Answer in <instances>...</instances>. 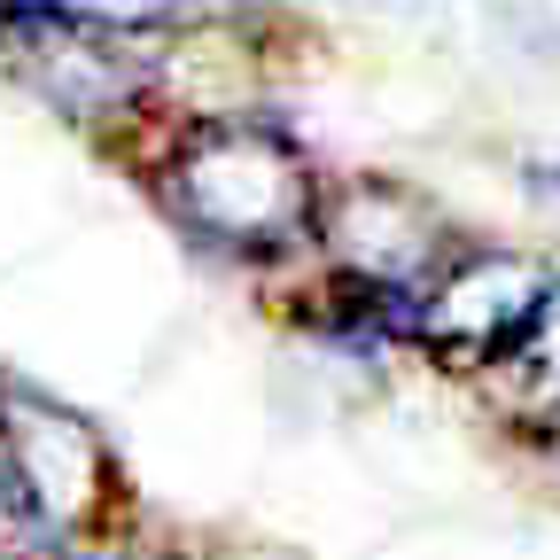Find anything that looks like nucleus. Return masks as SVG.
Returning a JSON list of instances; mask_svg holds the SVG:
<instances>
[{"label": "nucleus", "instance_id": "nucleus-1", "mask_svg": "<svg viewBox=\"0 0 560 560\" xmlns=\"http://www.w3.org/2000/svg\"><path fill=\"white\" fill-rule=\"evenodd\" d=\"M319 179L304 149L265 117H202L164 156V210L210 249L280 257L319 234Z\"/></svg>", "mask_w": 560, "mask_h": 560}, {"label": "nucleus", "instance_id": "nucleus-2", "mask_svg": "<svg viewBox=\"0 0 560 560\" xmlns=\"http://www.w3.org/2000/svg\"><path fill=\"white\" fill-rule=\"evenodd\" d=\"M0 506L32 529L79 537L109 506V452L79 412L32 389H0Z\"/></svg>", "mask_w": 560, "mask_h": 560}, {"label": "nucleus", "instance_id": "nucleus-3", "mask_svg": "<svg viewBox=\"0 0 560 560\" xmlns=\"http://www.w3.org/2000/svg\"><path fill=\"white\" fill-rule=\"evenodd\" d=\"M552 272L514 257V249H467L452 257L429 289H420V335L452 374H482L506 366L514 350L537 335V319L552 312Z\"/></svg>", "mask_w": 560, "mask_h": 560}, {"label": "nucleus", "instance_id": "nucleus-4", "mask_svg": "<svg viewBox=\"0 0 560 560\" xmlns=\"http://www.w3.org/2000/svg\"><path fill=\"white\" fill-rule=\"evenodd\" d=\"M342 265V280H366L389 296H420L452 265L444 257V219L397 179H342L319 195V234Z\"/></svg>", "mask_w": 560, "mask_h": 560}, {"label": "nucleus", "instance_id": "nucleus-5", "mask_svg": "<svg viewBox=\"0 0 560 560\" xmlns=\"http://www.w3.org/2000/svg\"><path fill=\"white\" fill-rule=\"evenodd\" d=\"M529 179H537V187H545V195H560V164H537V172H529Z\"/></svg>", "mask_w": 560, "mask_h": 560}, {"label": "nucleus", "instance_id": "nucleus-6", "mask_svg": "<svg viewBox=\"0 0 560 560\" xmlns=\"http://www.w3.org/2000/svg\"><path fill=\"white\" fill-rule=\"evenodd\" d=\"M552 436H560V405H552Z\"/></svg>", "mask_w": 560, "mask_h": 560}, {"label": "nucleus", "instance_id": "nucleus-7", "mask_svg": "<svg viewBox=\"0 0 560 560\" xmlns=\"http://www.w3.org/2000/svg\"><path fill=\"white\" fill-rule=\"evenodd\" d=\"M0 560H24V552H0Z\"/></svg>", "mask_w": 560, "mask_h": 560}]
</instances>
